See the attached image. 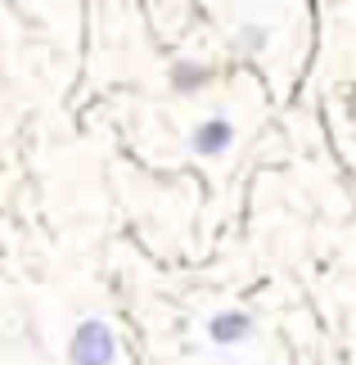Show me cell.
Segmentation results:
<instances>
[{
	"label": "cell",
	"instance_id": "obj_2",
	"mask_svg": "<svg viewBox=\"0 0 356 365\" xmlns=\"http://www.w3.org/2000/svg\"><path fill=\"white\" fill-rule=\"evenodd\" d=\"M235 140H239V126L217 113V118H203L190 131V153L203 158V163H217V158H225V153L235 149Z\"/></svg>",
	"mask_w": 356,
	"mask_h": 365
},
{
	"label": "cell",
	"instance_id": "obj_4",
	"mask_svg": "<svg viewBox=\"0 0 356 365\" xmlns=\"http://www.w3.org/2000/svg\"><path fill=\"white\" fill-rule=\"evenodd\" d=\"M208 81H212V68H203V63H176V68H172L176 95H194V91H203Z\"/></svg>",
	"mask_w": 356,
	"mask_h": 365
},
{
	"label": "cell",
	"instance_id": "obj_5",
	"mask_svg": "<svg viewBox=\"0 0 356 365\" xmlns=\"http://www.w3.org/2000/svg\"><path fill=\"white\" fill-rule=\"evenodd\" d=\"M262 46H266V27H253V32L244 27V32H239V50H253V54H258Z\"/></svg>",
	"mask_w": 356,
	"mask_h": 365
},
{
	"label": "cell",
	"instance_id": "obj_1",
	"mask_svg": "<svg viewBox=\"0 0 356 365\" xmlns=\"http://www.w3.org/2000/svg\"><path fill=\"white\" fill-rule=\"evenodd\" d=\"M118 356H122L118 334H113V325L99 320V316L77 320V329L68 334V361H77V365H108Z\"/></svg>",
	"mask_w": 356,
	"mask_h": 365
},
{
	"label": "cell",
	"instance_id": "obj_3",
	"mask_svg": "<svg viewBox=\"0 0 356 365\" xmlns=\"http://www.w3.org/2000/svg\"><path fill=\"white\" fill-rule=\"evenodd\" d=\"M253 334H258V320L244 307H225V312L208 316V325H203V339L212 347H244Z\"/></svg>",
	"mask_w": 356,
	"mask_h": 365
}]
</instances>
